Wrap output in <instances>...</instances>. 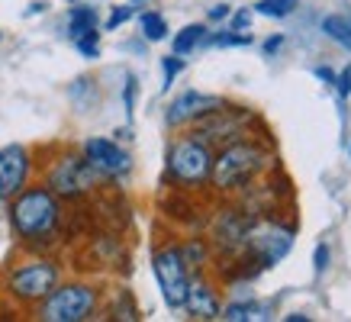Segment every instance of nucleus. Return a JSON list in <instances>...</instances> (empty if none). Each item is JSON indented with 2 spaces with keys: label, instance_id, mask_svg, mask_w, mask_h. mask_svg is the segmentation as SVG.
Here are the masks:
<instances>
[{
  "label": "nucleus",
  "instance_id": "nucleus-1",
  "mask_svg": "<svg viewBox=\"0 0 351 322\" xmlns=\"http://www.w3.org/2000/svg\"><path fill=\"white\" fill-rule=\"evenodd\" d=\"M7 203H10L7 219H10L13 236L20 238L29 251H43V248L58 242L64 210H62V200L45 184H26Z\"/></svg>",
  "mask_w": 351,
  "mask_h": 322
},
{
  "label": "nucleus",
  "instance_id": "nucleus-2",
  "mask_svg": "<svg viewBox=\"0 0 351 322\" xmlns=\"http://www.w3.org/2000/svg\"><path fill=\"white\" fill-rule=\"evenodd\" d=\"M271 168V151L255 139H235L213 155V171H210V187L219 193L248 190L261 174Z\"/></svg>",
  "mask_w": 351,
  "mask_h": 322
},
{
  "label": "nucleus",
  "instance_id": "nucleus-3",
  "mask_svg": "<svg viewBox=\"0 0 351 322\" xmlns=\"http://www.w3.org/2000/svg\"><path fill=\"white\" fill-rule=\"evenodd\" d=\"M213 155L216 149H210L197 132L178 136L168 145V155H165V174H168V181H174L178 187H187V190L210 187Z\"/></svg>",
  "mask_w": 351,
  "mask_h": 322
},
{
  "label": "nucleus",
  "instance_id": "nucleus-4",
  "mask_svg": "<svg viewBox=\"0 0 351 322\" xmlns=\"http://www.w3.org/2000/svg\"><path fill=\"white\" fill-rule=\"evenodd\" d=\"M58 280H62L58 261L39 255V258H26L16 268H10V274L3 280V290H7V297H10L13 303H20V306H39V303L58 287Z\"/></svg>",
  "mask_w": 351,
  "mask_h": 322
},
{
  "label": "nucleus",
  "instance_id": "nucleus-5",
  "mask_svg": "<svg viewBox=\"0 0 351 322\" xmlns=\"http://www.w3.org/2000/svg\"><path fill=\"white\" fill-rule=\"evenodd\" d=\"M100 306V290L84 280H68L36 306V316L43 322H87Z\"/></svg>",
  "mask_w": 351,
  "mask_h": 322
},
{
  "label": "nucleus",
  "instance_id": "nucleus-6",
  "mask_svg": "<svg viewBox=\"0 0 351 322\" xmlns=\"http://www.w3.org/2000/svg\"><path fill=\"white\" fill-rule=\"evenodd\" d=\"M45 187L58 197V200H84L97 190L100 174L87 164V158L81 151H64L45 168Z\"/></svg>",
  "mask_w": 351,
  "mask_h": 322
},
{
  "label": "nucleus",
  "instance_id": "nucleus-7",
  "mask_svg": "<svg viewBox=\"0 0 351 322\" xmlns=\"http://www.w3.org/2000/svg\"><path fill=\"white\" fill-rule=\"evenodd\" d=\"M152 274L158 280L161 300L168 310H184L187 287H191V268L181 255V245H158L152 255Z\"/></svg>",
  "mask_w": 351,
  "mask_h": 322
},
{
  "label": "nucleus",
  "instance_id": "nucleus-8",
  "mask_svg": "<svg viewBox=\"0 0 351 322\" xmlns=\"http://www.w3.org/2000/svg\"><path fill=\"white\" fill-rule=\"evenodd\" d=\"M293 248V229L280 223H255L248 225L242 255H248L258 268H277Z\"/></svg>",
  "mask_w": 351,
  "mask_h": 322
},
{
  "label": "nucleus",
  "instance_id": "nucleus-9",
  "mask_svg": "<svg viewBox=\"0 0 351 322\" xmlns=\"http://www.w3.org/2000/svg\"><path fill=\"white\" fill-rule=\"evenodd\" d=\"M81 155L87 158V164L100 174V181H123L132 174V155H129L117 139L107 136H90L81 142Z\"/></svg>",
  "mask_w": 351,
  "mask_h": 322
},
{
  "label": "nucleus",
  "instance_id": "nucleus-10",
  "mask_svg": "<svg viewBox=\"0 0 351 322\" xmlns=\"http://www.w3.org/2000/svg\"><path fill=\"white\" fill-rule=\"evenodd\" d=\"M226 100L219 94H203V90H184L168 103L165 110V126L168 129H187L193 123H200L206 113L219 110Z\"/></svg>",
  "mask_w": 351,
  "mask_h": 322
},
{
  "label": "nucleus",
  "instance_id": "nucleus-11",
  "mask_svg": "<svg viewBox=\"0 0 351 322\" xmlns=\"http://www.w3.org/2000/svg\"><path fill=\"white\" fill-rule=\"evenodd\" d=\"M32 177V151L20 142L0 149V200H10L29 184Z\"/></svg>",
  "mask_w": 351,
  "mask_h": 322
},
{
  "label": "nucleus",
  "instance_id": "nucleus-12",
  "mask_svg": "<svg viewBox=\"0 0 351 322\" xmlns=\"http://www.w3.org/2000/svg\"><path fill=\"white\" fill-rule=\"evenodd\" d=\"M68 39L75 42V49L84 58H100V13L97 7H87V3H71L68 10Z\"/></svg>",
  "mask_w": 351,
  "mask_h": 322
},
{
  "label": "nucleus",
  "instance_id": "nucleus-13",
  "mask_svg": "<svg viewBox=\"0 0 351 322\" xmlns=\"http://www.w3.org/2000/svg\"><path fill=\"white\" fill-rule=\"evenodd\" d=\"M184 310L191 319H219V312H223V303H219V293L210 280L203 277L200 271L191 274V287H187V300H184Z\"/></svg>",
  "mask_w": 351,
  "mask_h": 322
},
{
  "label": "nucleus",
  "instance_id": "nucleus-14",
  "mask_svg": "<svg viewBox=\"0 0 351 322\" xmlns=\"http://www.w3.org/2000/svg\"><path fill=\"white\" fill-rule=\"evenodd\" d=\"M206 23H191V26H184L174 39H171V49H174V55H191L193 49H200L203 39H206Z\"/></svg>",
  "mask_w": 351,
  "mask_h": 322
},
{
  "label": "nucleus",
  "instance_id": "nucleus-15",
  "mask_svg": "<svg viewBox=\"0 0 351 322\" xmlns=\"http://www.w3.org/2000/svg\"><path fill=\"white\" fill-rule=\"evenodd\" d=\"M138 32L145 42H165L168 39V20L158 10H142L138 13Z\"/></svg>",
  "mask_w": 351,
  "mask_h": 322
},
{
  "label": "nucleus",
  "instance_id": "nucleus-16",
  "mask_svg": "<svg viewBox=\"0 0 351 322\" xmlns=\"http://www.w3.org/2000/svg\"><path fill=\"white\" fill-rule=\"evenodd\" d=\"M219 319L226 322H248V319H265V306L255 300H235L229 303V306H223V312H219Z\"/></svg>",
  "mask_w": 351,
  "mask_h": 322
},
{
  "label": "nucleus",
  "instance_id": "nucleus-17",
  "mask_svg": "<svg viewBox=\"0 0 351 322\" xmlns=\"http://www.w3.org/2000/svg\"><path fill=\"white\" fill-rule=\"evenodd\" d=\"M322 32H326L335 45H341V49H348L351 52V20L348 16H341V13L326 16V20H322Z\"/></svg>",
  "mask_w": 351,
  "mask_h": 322
},
{
  "label": "nucleus",
  "instance_id": "nucleus-18",
  "mask_svg": "<svg viewBox=\"0 0 351 322\" xmlns=\"http://www.w3.org/2000/svg\"><path fill=\"white\" fill-rule=\"evenodd\" d=\"M300 7V0H258L255 13L258 16H271V20H284Z\"/></svg>",
  "mask_w": 351,
  "mask_h": 322
},
{
  "label": "nucleus",
  "instance_id": "nucleus-19",
  "mask_svg": "<svg viewBox=\"0 0 351 322\" xmlns=\"http://www.w3.org/2000/svg\"><path fill=\"white\" fill-rule=\"evenodd\" d=\"M181 255H184V261H187V268L200 271L203 264H206V258H210V248H206L203 238H191V242H184L181 245Z\"/></svg>",
  "mask_w": 351,
  "mask_h": 322
},
{
  "label": "nucleus",
  "instance_id": "nucleus-20",
  "mask_svg": "<svg viewBox=\"0 0 351 322\" xmlns=\"http://www.w3.org/2000/svg\"><path fill=\"white\" fill-rule=\"evenodd\" d=\"M203 45H210V49H229V45H252V36L248 32H235V29H226V32H206V39Z\"/></svg>",
  "mask_w": 351,
  "mask_h": 322
},
{
  "label": "nucleus",
  "instance_id": "nucleus-21",
  "mask_svg": "<svg viewBox=\"0 0 351 322\" xmlns=\"http://www.w3.org/2000/svg\"><path fill=\"white\" fill-rule=\"evenodd\" d=\"M161 71H165V87H171L174 77L184 71V58L181 55H165V58H161Z\"/></svg>",
  "mask_w": 351,
  "mask_h": 322
},
{
  "label": "nucleus",
  "instance_id": "nucleus-22",
  "mask_svg": "<svg viewBox=\"0 0 351 322\" xmlns=\"http://www.w3.org/2000/svg\"><path fill=\"white\" fill-rule=\"evenodd\" d=\"M132 13H136V7H132V3H123V7H113V13H110V16H107V23H104V26H107V32L119 29V26H123V23H126V20H132Z\"/></svg>",
  "mask_w": 351,
  "mask_h": 322
},
{
  "label": "nucleus",
  "instance_id": "nucleus-23",
  "mask_svg": "<svg viewBox=\"0 0 351 322\" xmlns=\"http://www.w3.org/2000/svg\"><path fill=\"white\" fill-rule=\"evenodd\" d=\"M136 94H138L136 75H126V90H123V107H126V116H132V110H136Z\"/></svg>",
  "mask_w": 351,
  "mask_h": 322
},
{
  "label": "nucleus",
  "instance_id": "nucleus-24",
  "mask_svg": "<svg viewBox=\"0 0 351 322\" xmlns=\"http://www.w3.org/2000/svg\"><path fill=\"white\" fill-rule=\"evenodd\" d=\"M252 16H255V10H239V13H229V23H232L235 32H245L252 26Z\"/></svg>",
  "mask_w": 351,
  "mask_h": 322
},
{
  "label": "nucleus",
  "instance_id": "nucleus-25",
  "mask_svg": "<svg viewBox=\"0 0 351 322\" xmlns=\"http://www.w3.org/2000/svg\"><path fill=\"white\" fill-rule=\"evenodd\" d=\"M229 13H232V7H229V3H216V7H210L206 20H210V23H226V20H229Z\"/></svg>",
  "mask_w": 351,
  "mask_h": 322
},
{
  "label": "nucleus",
  "instance_id": "nucleus-26",
  "mask_svg": "<svg viewBox=\"0 0 351 322\" xmlns=\"http://www.w3.org/2000/svg\"><path fill=\"white\" fill-rule=\"evenodd\" d=\"M313 264H316V274L329 268V245H316V255H313Z\"/></svg>",
  "mask_w": 351,
  "mask_h": 322
},
{
  "label": "nucleus",
  "instance_id": "nucleus-27",
  "mask_svg": "<svg viewBox=\"0 0 351 322\" xmlns=\"http://www.w3.org/2000/svg\"><path fill=\"white\" fill-rule=\"evenodd\" d=\"M335 90H339L341 97L351 94V68H345L341 75H335Z\"/></svg>",
  "mask_w": 351,
  "mask_h": 322
},
{
  "label": "nucleus",
  "instance_id": "nucleus-28",
  "mask_svg": "<svg viewBox=\"0 0 351 322\" xmlns=\"http://www.w3.org/2000/svg\"><path fill=\"white\" fill-rule=\"evenodd\" d=\"M280 45H284V36H274V39H267V42H265V52H267V55H274L277 49H280Z\"/></svg>",
  "mask_w": 351,
  "mask_h": 322
},
{
  "label": "nucleus",
  "instance_id": "nucleus-29",
  "mask_svg": "<svg viewBox=\"0 0 351 322\" xmlns=\"http://www.w3.org/2000/svg\"><path fill=\"white\" fill-rule=\"evenodd\" d=\"M316 77H322V81H329V84H335V75H332L329 68H316Z\"/></svg>",
  "mask_w": 351,
  "mask_h": 322
},
{
  "label": "nucleus",
  "instance_id": "nucleus-30",
  "mask_svg": "<svg viewBox=\"0 0 351 322\" xmlns=\"http://www.w3.org/2000/svg\"><path fill=\"white\" fill-rule=\"evenodd\" d=\"M45 10V3L39 0V3H29V10H26V16H36V13H43Z\"/></svg>",
  "mask_w": 351,
  "mask_h": 322
},
{
  "label": "nucleus",
  "instance_id": "nucleus-31",
  "mask_svg": "<svg viewBox=\"0 0 351 322\" xmlns=\"http://www.w3.org/2000/svg\"><path fill=\"white\" fill-rule=\"evenodd\" d=\"M287 322H309V316H303V312H290V316H284Z\"/></svg>",
  "mask_w": 351,
  "mask_h": 322
},
{
  "label": "nucleus",
  "instance_id": "nucleus-32",
  "mask_svg": "<svg viewBox=\"0 0 351 322\" xmlns=\"http://www.w3.org/2000/svg\"><path fill=\"white\" fill-rule=\"evenodd\" d=\"M348 155H351V145H348Z\"/></svg>",
  "mask_w": 351,
  "mask_h": 322
},
{
  "label": "nucleus",
  "instance_id": "nucleus-33",
  "mask_svg": "<svg viewBox=\"0 0 351 322\" xmlns=\"http://www.w3.org/2000/svg\"><path fill=\"white\" fill-rule=\"evenodd\" d=\"M71 3H77V0H71Z\"/></svg>",
  "mask_w": 351,
  "mask_h": 322
}]
</instances>
